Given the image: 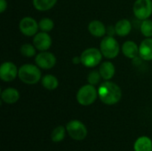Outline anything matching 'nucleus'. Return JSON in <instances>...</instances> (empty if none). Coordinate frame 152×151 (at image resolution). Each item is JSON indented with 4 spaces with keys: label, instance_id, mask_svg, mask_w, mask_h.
Returning <instances> with one entry per match:
<instances>
[{
    "label": "nucleus",
    "instance_id": "13",
    "mask_svg": "<svg viewBox=\"0 0 152 151\" xmlns=\"http://www.w3.org/2000/svg\"><path fill=\"white\" fill-rule=\"evenodd\" d=\"M88 29H89V32L96 37L103 36L106 34V28L104 24L100 20L91 21L88 26Z\"/></svg>",
    "mask_w": 152,
    "mask_h": 151
},
{
    "label": "nucleus",
    "instance_id": "9",
    "mask_svg": "<svg viewBox=\"0 0 152 151\" xmlns=\"http://www.w3.org/2000/svg\"><path fill=\"white\" fill-rule=\"evenodd\" d=\"M19 28L22 34L28 36H31L37 33L39 26L34 19L30 17H25L20 21Z\"/></svg>",
    "mask_w": 152,
    "mask_h": 151
},
{
    "label": "nucleus",
    "instance_id": "27",
    "mask_svg": "<svg viewBox=\"0 0 152 151\" xmlns=\"http://www.w3.org/2000/svg\"><path fill=\"white\" fill-rule=\"evenodd\" d=\"M73 62H74L75 64H77V63L81 62V59H80V57H75V58H74V60H73Z\"/></svg>",
    "mask_w": 152,
    "mask_h": 151
},
{
    "label": "nucleus",
    "instance_id": "24",
    "mask_svg": "<svg viewBox=\"0 0 152 151\" xmlns=\"http://www.w3.org/2000/svg\"><path fill=\"white\" fill-rule=\"evenodd\" d=\"M20 53L22 55H24L26 57H32L36 53V49H35V46H33L32 44H24L20 47Z\"/></svg>",
    "mask_w": 152,
    "mask_h": 151
},
{
    "label": "nucleus",
    "instance_id": "5",
    "mask_svg": "<svg viewBox=\"0 0 152 151\" xmlns=\"http://www.w3.org/2000/svg\"><path fill=\"white\" fill-rule=\"evenodd\" d=\"M102 52L97 48H88L85 50L81 56V63L87 68H93L97 66L102 61Z\"/></svg>",
    "mask_w": 152,
    "mask_h": 151
},
{
    "label": "nucleus",
    "instance_id": "16",
    "mask_svg": "<svg viewBox=\"0 0 152 151\" xmlns=\"http://www.w3.org/2000/svg\"><path fill=\"white\" fill-rule=\"evenodd\" d=\"M132 29V25L128 20L123 19L117 22L115 25V32L120 36H127Z\"/></svg>",
    "mask_w": 152,
    "mask_h": 151
},
{
    "label": "nucleus",
    "instance_id": "4",
    "mask_svg": "<svg viewBox=\"0 0 152 151\" xmlns=\"http://www.w3.org/2000/svg\"><path fill=\"white\" fill-rule=\"evenodd\" d=\"M101 52L104 57L114 59L119 53V44L114 37L110 36H106L101 43Z\"/></svg>",
    "mask_w": 152,
    "mask_h": 151
},
{
    "label": "nucleus",
    "instance_id": "14",
    "mask_svg": "<svg viewBox=\"0 0 152 151\" xmlns=\"http://www.w3.org/2000/svg\"><path fill=\"white\" fill-rule=\"evenodd\" d=\"M1 98H2V101H4L5 103L12 104V103H15L19 100L20 93L14 88H7L2 92Z\"/></svg>",
    "mask_w": 152,
    "mask_h": 151
},
{
    "label": "nucleus",
    "instance_id": "18",
    "mask_svg": "<svg viewBox=\"0 0 152 151\" xmlns=\"http://www.w3.org/2000/svg\"><path fill=\"white\" fill-rule=\"evenodd\" d=\"M134 151H152L151 140L146 136L138 138L134 143Z\"/></svg>",
    "mask_w": 152,
    "mask_h": 151
},
{
    "label": "nucleus",
    "instance_id": "6",
    "mask_svg": "<svg viewBox=\"0 0 152 151\" xmlns=\"http://www.w3.org/2000/svg\"><path fill=\"white\" fill-rule=\"evenodd\" d=\"M66 130L69 135L75 141H82L87 135L86 125L78 120H72L68 123Z\"/></svg>",
    "mask_w": 152,
    "mask_h": 151
},
{
    "label": "nucleus",
    "instance_id": "21",
    "mask_svg": "<svg viewBox=\"0 0 152 151\" xmlns=\"http://www.w3.org/2000/svg\"><path fill=\"white\" fill-rule=\"evenodd\" d=\"M64 137H65V128L61 125L54 128V130L53 131L51 134V139L54 142H61L64 139Z\"/></svg>",
    "mask_w": 152,
    "mask_h": 151
},
{
    "label": "nucleus",
    "instance_id": "7",
    "mask_svg": "<svg viewBox=\"0 0 152 151\" xmlns=\"http://www.w3.org/2000/svg\"><path fill=\"white\" fill-rule=\"evenodd\" d=\"M134 13L139 20H147L152 13L151 0H136L134 4Z\"/></svg>",
    "mask_w": 152,
    "mask_h": 151
},
{
    "label": "nucleus",
    "instance_id": "25",
    "mask_svg": "<svg viewBox=\"0 0 152 151\" xmlns=\"http://www.w3.org/2000/svg\"><path fill=\"white\" fill-rule=\"evenodd\" d=\"M100 77H101V74L100 72H97V71H93L91 72L89 75H88V77H87V80H88V83L90 85H97L100 81Z\"/></svg>",
    "mask_w": 152,
    "mask_h": 151
},
{
    "label": "nucleus",
    "instance_id": "2",
    "mask_svg": "<svg viewBox=\"0 0 152 151\" xmlns=\"http://www.w3.org/2000/svg\"><path fill=\"white\" fill-rule=\"evenodd\" d=\"M18 76L20 79L28 85L37 83L41 78V72L39 69L32 64H24L19 69Z\"/></svg>",
    "mask_w": 152,
    "mask_h": 151
},
{
    "label": "nucleus",
    "instance_id": "11",
    "mask_svg": "<svg viewBox=\"0 0 152 151\" xmlns=\"http://www.w3.org/2000/svg\"><path fill=\"white\" fill-rule=\"evenodd\" d=\"M34 46L39 51H46L52 44V39L47 32H41L35 36L33 39Z\"/></svg>",
    "mask_w": 152,
    "mask_h": 151
},
{
    "label": "nucleus",
    "instance_id": "15",
    "mask_svg": "<svg viewBox=\"0 0 152 151\" xmlns=\"http://www.w3.org/2000/svg\"><path fill=\"white\" fill-rule=\"evenodd\" d=\"M122 52L127 58L134 59L139 53V48L133 41H126L122 46Z\"/></svg>",
    "mask_w": 152,
    "mask_h": 151
},
{
    "label": "nucleus",
    "instance_id": "17",
    "mask_svg": "<svg viewBox=\"0 0 152 151\" xmlns=\"http://www.w3.org/2000/svg\"><path fill=\"white\" fill-rule=\"evenodd\" d=\"M99 72L101 74V77L104 80H110L113 77L115 74V67L111 62L105 61L101 65Z\"/></svg>",
    "mask_w": 152,
    "mask_h": 151
},
{
    "label": "nucleus",
    "instance_id": "3",
    "mask_svg": "<svg viewBox=\"0 0 152 151\" xmlns=\"http://www.w3.org/2000/svg\"><path fill=\"white\" fill-rule=\"evenodd\" d=\"M97 94L98 93L93 85H86L78 90L77 93V100L79 104L88 106L95 101Z\"/></svg>",
    "mask_w": 152,
    "mask_h": 151
},
{
    "label": "nucleus",
    "instance_id": "8",
    "mask_svg": "<svg viewBox=\"0 0 152 151\" xmlns=\"http://www.w3.org/2000/svg\"><path fill=\"white\" fill-rule=\"evenodd\" d=\"M35 61L37 65L44 69H52L56 63L55 56L48 52H42L36 56Z\"/></svg>",
    "mask_w": 152,
    "mask_h": 151
},
{
    "label": "nucleus",
    "instance_id": "22",
    "mask_svg": "<svg viewBox=\"0 0 152 151\" xmlns=\"http://www.w3.org/2000/svg\"><path fill=\"white\" fill-rule=\"evenodd\" d=\"M141 31L146 37L152 36V20H144L141 26Z\"/></svg>",
    "mask_w": 152,
    "mask_h": 151
},
{
    "label": "nucleus",
    "instance_id": "10",
    "mask_svg": "<svg viewBox=\"0 0 152 151\" xmlns=\"http://www.w3.org/2000/svg\"><path fill=\"white\" fill-rule=\"evenodd\" d=\"M19 70H17L16 66L12 62H4L0 67V77L4 82L12 81L18 75Z\"/></svg>",
    "mask_w": 152,
    "mask_h": 151
},
{
    "label": "nucleus",
    "instance_id": "23",
    "mask_svg": "<svg viewBox=\"0 0 152 151\" xmlns=\"http://www.w3.org/2000/svg\"><path fill=\"white\" fill-rule=\"evenodd\" d=\"M38 26L43 32H49L53 28V21L51 19L45 18L40 20Z\"/></svg>",
    "mask_w": 152,
    "mask_h": 151
},
{
    "label": "nucleus",
    "instance_id": "12",
    "mask_svg": "<svg viewBox=\"0 0 152 151\" xmlns=\"http://www.w3.org/2000/svg\"><path fill=\"white\" fill-rule=\"evenodd\" d=\"M139 54L145 61H152V38L148 37L141 43Z\"/></svg>",
    "mask_w": 152,
    "mask_h": 151
},
{
    "label": "nucleus",
    "instance_id": "19",
    "mask_svg": "<svg viewBox=\"0 0 152 151\" xmlns=\"http://www.w3.org/2000/svg\"><path fill=\"white\" fill-rule=\"evenodd\" d=\"M57 0H33L34 7L38 11H47L54 6Z\"/></svg>",
    "mask_w": 152,
    "mask_h": 151
},
{
    "label": "nucleus",
    "instance_id": "26",
    "mask_svg": "<svg viewBox=\"0 0 152 151\" xmlns=\"http://www.w3.org/2000/svg\"><path fill=\"white\" fill-rule=\"evenodd\" d=\"M7 7V3L5 0H0V12H4Z\"/></svg>",
    "mask_w": 152,
    "mask_h": 151
},
{
    "label": "nucleus",
    "instance_id": "1",
    "mask_svg": "<svg viewBox=\"0 0 152 151\" xmlns=\"http://www.w3.org/2000/svg\"><path fill=\"white\" fill-rule=\"evenodd\" d=\"M98 94L101 101L107 105L118 103L122 97V92L119 86L109 81H106L101 85L98 90Z\"/></svg>",
    "mask_w": 152,
    "mask_h": 151
},
{
    "label": "nucleus",
    "instance_id": "20",
    "mask_svg": "<svg viewBox=\"0 0 152 151\" xmlns=\"http://www.w3.org/2000/svg\"><path fill=\"white\" fill-rule=\"evenodd\" d=\"M42 85L47 90H54L58 87V79L53 75H45L42 78Z\"/></svg>",
    "mask_w": 152,
    "mask_h": 151
}]
</instances>
